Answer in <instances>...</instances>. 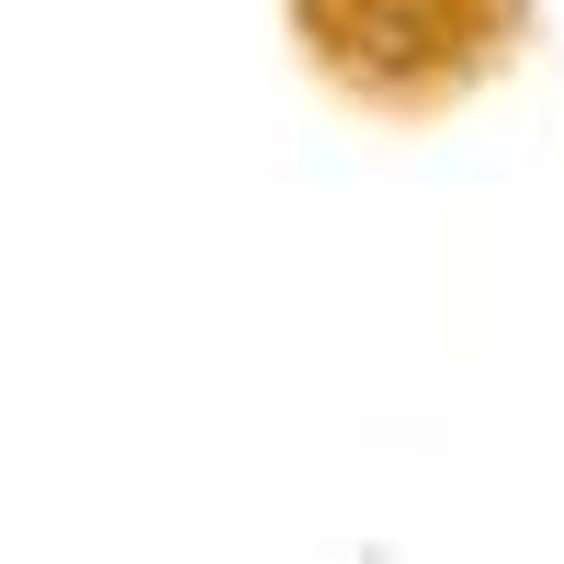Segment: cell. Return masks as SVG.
Here are the masks:
<instances>
[{"label": "cell", "instance_id": "obj_1", "mask_svg": "<svg viewBox=\"0 0 564 564\" xmlns=\"http://www.w3.org/2000/svg\"><path fill=\"white\" fill-rule=\"evenodd\" d=\"M294 57L372 124H430L520 68L531 0H282Z\"/></svg>", "mask_w": 564, "mask_h": 564}]
</instances>
